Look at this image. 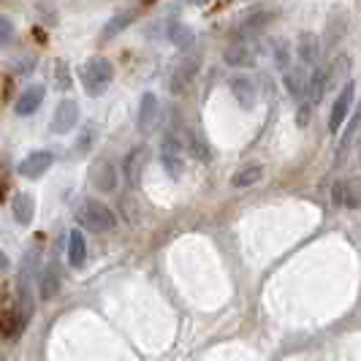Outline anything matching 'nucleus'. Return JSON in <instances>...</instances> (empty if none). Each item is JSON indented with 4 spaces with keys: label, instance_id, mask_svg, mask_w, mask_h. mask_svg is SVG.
I'll return each mask as SVG.
<instances>
[{
    "label": "nucleus",
    "instance_id": "nucleus-1",
    "mask_svg": "<svg viewBox=\"0 0 361 361\" xmlns=\"http://www.w3.org/2000/svg\"><path fill=\"white\" fill-rule=\"evenodd\" d=\"M36 286H38V255L27 253L19 264L17 274V315L19 318V334L25 331V326L30 324L33 305H36Z\"/></svg>",
    "mask_w": 361,
    "mask_h": 361
},
{
    "label": "nucleus",
    "instance_id": "nucleus-2",
    "mask_svg": "<svg viewBox=\"0 0 361 361\" xmlns=\"http://www.w3.org/2000/svg\"><path fill=\"white\" fill-rule=\"evenodd\" d=\"M114 79V66L109 63L106 57H90L85 66H82V87L90 98H98L109 90Z\"/></svg>",
    "mask_w": 361,
    "mask_h": 361
},
{
    "label": "nucleus",
    "instance_id": "nucleus-3",
    "mask_svg": "<svg viewBox=\"0 0 361 361\" xmlns=\"http://www.w3.org/2000/svg\"><path fill=\"white\" fill-rule=\"evenodd\" d=\"M76 220L82 223V228H87V231H95V234H104V231H111L114 228V215H111V209L104 207L101 201L95 199H85L79 204V209H76Z\"/></svg>",
    "mask_w": 361,
    "mask_h": 361
},
{
    "label": "nucleus",
    "instance_id": "nucleus-4",
    "mask_svg": "<svg viewBox=\"0 0 361 361\" xmlns=\"http://www.w3.org/2000/svg\"><path fill=\"white\" fill-rule=\"evenodd\" d=\"M161 161L174 180L182 177V169H185V130L182 128L166 130L161 147Z\"/></svg>",
    "mask_w": 361,
    "mask_h": 361
},
{
    "label": "nucleus",
    "instance_id": "nucleus-5",
    "mask_svg": "<svg viewBox=\"0 0 361 361\" xmlns=\"http://www.w3.org/2000/svg\"><path fill=\"white\" fill-rule=\"evenodd\" d=\"M54 163L52 152H47V149H36V152H30L25 161L19 163V174L25 177V180H38V177H44L47 171H49V166Z\"/></svg>",
    "mask_w": 361,
    "mask_h": 361
},
{
    "label": "nucleus",
    "instance_id": "nucleus-6",
    "mask_svg": "<svg viewBox=\"0 0 361 361\" xmlns=\"http://www.w3.org/2000/svg\"><path fill=\"white\" fill-rule=\"evenodd\" d=\"M331 199L343 209H359V180H337L334 188H331Z\"/></svg>",
    "mask_w": 361,
    "mask_h": 361
},
{
    "label": "nucleus",
    "instance_id": "nucleus-7",
    "mask_svg": "<svg viewBox=\"0 0 361 361\" xmlns=\"http://www.w3.org/2000/svg\"><path fill=\"white\" fill-rule=\"evenodd\" d=\"M90 182H92V188H98V190H104V193H111V190L117 188V171H114V166H111L106 158L92 161Z\"/></svg>",
    "mask_w": 361,
    "mask_h": 361
},
{
    "label": "nucleus",
    "instance_id": "nucleus-8",
    "mask_svg": "<svg viewBox=\"0 0 361 361\" xmlns=\"http://www.w3.org/2000/svg\"><path fill=\"white\" fill-rule=\"evenodd\" d=\"M79 123V104L66 98L60 101L57 109H54V117H52V130L54 133H68L73 126Z\"/></svg>",
    "mask_w": 361,
    "mask_h": 361
},
{
    "label": "nucleus",
    "instance_id": "nucleus-9",
    "mask_svg": "<svg viewBox=\"0 0 361 361\" xmlns=\"http://www.w3.org/2000/svg\"><path fill=\"white\" fill-rule=\"evenodd\" d=\"M147 158H149L147 147H133V149L128 152V158H126V180H128V185H130V188H142V174H145Z\"/></svg>",
    "mask_w": 361,
    "mask_h": 361
},
{
    "label": "nucleus",
    "instance_id": "nucleus-10",
    "mask_svg": "<svg viewBox=\"0 0 361 361\" xmlns=\"http://www.w3.org/2000/svg\"><path fill=\"white\" fill-rule=\"evenodd\" d=\"M60 286H63V271L57 264H47V269L41 274V280H38V293H41V299L44 302H52L54 296L60 293Z\"/></svg>",
    "mask_w": 361,
    "mask_h": 361
},
{
    "label": "nucleus",
    "instance_id": "nucleus-11",
    "mask_svg": "<svg viewBox=\"0 0 361 361\" xmlns=\"http://www.w3.org/2000/svg\"><path fill=\"white\" fill-rule=\"evenodd\" d=\"M226 63L234 68H253L255 66V49L247 41H236L226 49Z\"/></svg>",
    "mask_w": 361,
    "mask_h": 361
},
{
    "label": "nucleus",
    "instance_id": "nucleus-12",
    "mask_svg": "<svg viewBox=\"0 0 361 361\" xmlns=\"http://www.w3.org/2000/svg\"><path fill=\"white\" fill-rule=\"evenodd\" d=\"M350 104H353V82H348V85L343 87V92L337 95V101H334V109H331V120H329V128H331L334 133L343 128Z\"/></svg>",
    "mask_w": 361,
    "mask_h": 361
},
{
    "label": "nucleus",
    "instance_id": "nucleus-13",
    "mask_svg": "<svg viewBox=\"0 0 361 361\" xmlns=\"http://www.w3.org/2000/svg\"><path fill=\"white\" fill-rule=\"evenodd\" d=\"M44 95H47V90H44L41 85H33V87H27V90H25L17 98V104H14V111H17L19 117H30L33 111H38L41 101H44Z\"/></svg>",
    "mask_w": 361,
    "mask_h": 361
},
{
    "label": "nucleus",
    "instance_id": "nucleus-14",
    "mask_svg": "<svg viewBox=\"0 0 361 361\" xmlns=\"http://www.w3.org/2000/svg\"><path fill=\"white\" fill-rule=\"evenodd\" d=\"M231 92L236 95V101H239V106L242 109H253L255 106V85L250 76H242V73H236L234 79H231Z\"/></svg>",
    "mask_w": 361,
    "mask_h": 361
},
{
    "label": "nucleus",
    "instance_id": "nucleus-15",
    "mask_svg": "<svg viewBox=\"0 0 361 361\" xmlns=\"http://www.w3.org/2000/svg\"><path fill=\"white\" fill-rule=\"evenodd\" d=\"M283 82H286V90L290 92V98H296V101H305V98H307V82L310 79L302 68H286Z\"/></svg>",
    "mask_w": 361,
    "mask_h": 361
},
{
    "label": "nucleus",
    "instance_id": "nucleus-16",
    "mask_svg": "<svg viewBox=\"0 0 361 361\" xmlns=\"http://www.w3.org/2000/svg\"><path fill=\"white\" fill-rule=\"evenodd\" d=\"M33 212H36V201L27 193H17L14 201H11V215L19 226H30L33 223Z\"/></svg>",
    "mask_w": 361,
    "mask_h": 361
},
{
    "label": "nucleus",
    "instance_id": "nucleus-17",
    "mask_svg": "<svg viewBox=\"0 0 361 361\" xmlns=\"http://www.w3.org/2000/svg\"><path fill=\"white\" fill-rule=\"evenodd\" d=\"M158 123V98L152 92L142 95V106H139V130L149 133Z\"/></svg>",
    "mask_w": 361,
    "mask_h": 361
},
{
    "label": "nucleus",
    "instance_id": "nucleus-18",
    "mask_svg": "<svg viewBox=\"0 0 361 361\" xmlns=\"http://www.w3.org/2000/svg\"><path fill=\"white\" fill-rule=\"evenodd\" d=\"M68 264L73 269H82L87 264V242H85L82 231H71L68 236Z\"/></svg>",
    "mask_w": 361,
    "mask_h": 361
},
{
    "label": "nucleus",
    "instance_id": "nucleus-19",
    "mask_svg": "<svg viewBox=\"0 0 361 361\" xmlns=\"http://www.w3.org/2000/svg\"><path fill=\"white\" fill-rule=\"evenodd\" d=\"M261 177H264V166H261V163H245V166H239L234 171L231 185H234V188H250V185H255Z\"/></svg>",
    "mask_w": 361,
    "mask_h": 361
},
{
    "label": "nucleus",
    "instance_id": "nucleus-20",
    "mask_svg": "<svg viewBox=\"0 0 361 361\" xmlns=\"http://www.w3.org/2000/svg\"><path fill=\"white\" fill-rule=\"evenodd\" d=\"M196 68H199V57H193V60H185L180 68L174 71L171 76V90L174 92H182L188 85H190V79L196 76Z\"/></svg>",
    "mask_w": 361,
    "mask_h": 361
},
{
    "label": "nucleus",
    "instance_id": "nucleus-21",
    "mask_svg": "<svg viewBox=\"0 0 361 361\" xmlns=\"http://www.w3.org/2000/svg\"><path fill=\"white\" fill-rule=\"evenodd\" d=\"M136 17H139V8H128V11L114 14V17L106 22V27H104V38H114L117 33H123V30H126L128 25H130Z\"/></svg>",
    "mask_w": 361,
    "mask_h": 361
},
{
    "label": "nucleus",
    "instance_id": "nucleus-22",
    "mask_svg": "<svg viewBox=\"0 0 361 361\" xmlns=\"http://www.w3.org/2000/svg\"><path fill=\"white\" fill-rule=\"evenodd\" d=\"M193 30L188 27V25H182V22H174V25H169V41L174 44V47H180V49H188V47H193Z\"/></svg>",
    "mask_w": 361,
    "mask_h": 361
},
{
    "label": "nucleus",
    "instance_id": "nucleus-23",
    "mask_svg": "<svg viewBox=\"0 0 361 361\" xmlns=\"http://www.w3.org/2000/svg\"><path fill=\"white\" fill-rule=\"evenodd\" d=\"M185 152H190V158L209 161V149L204 145V139L196 136V133H188V130H185Z\"/></svg>",
    "mask_w": 361,
    "mask_h": 361
},
{
    "label": "nucleus",
    "instance_id": "nucleus-24",
    "mask_svg": "<svg viewBox=\"0 0 361 361\" xmlns=\"http://www.w3.org/2000/svg\"><path fill=\"white\" fill-rule=\"evenodd\" d=\"M326 85H329V73H326L324 68H318V71L312 73V79L307 82V92H310V98H312V104H318V101L324 98Z\"/></svg>",
    "mask_w": 361,
    "mask_h": 361
},
{
    "label": "nucleus",
    "instance_id": "nucleus-25",
    "mask_svg": "<svg viewBox=\"0 0 361 361\" xmlns=\"http://www.w3.org/2000/svg\"><path fill=\"white\" fill-rule=\"evenodd\" d=\"M299 57H302L305 63H315V57H318V41H315L312 33L299 36Z\"/></svg>",
    "mask_w": 361,
    "mask_h": 361
},
{
    "label": "nucleus",
    "instance_id": "nucleus-26",
    "mask_svg": "<svg viewBox=\"0 0 361 361\" xmlns=\"http://www.w3.org/2000/svg\"><path fill=\"white\" fill-rule=\"evenodd\" d=\"M54 85H57V90H68V87H71V79H68V66H66L63 60L54 66Z\"/></svg>",
    "mask_w": 361,
    "mask_h": 361
},
{
    "label": "nucleus",
    "instance_id": "nucleus-27",
    "mask_svg": "<svg viewBox=\"0 0 361 361\" xmlns=\"http://www.w3.org/2000/svg\"><path fill=\"white\" fill-rule=\"evenodd\" d=\"M356 133H359V117H353V120L348 123V130H345V136H343V147H340V155L350 149L353 139H356Z\"/></svg>",
    "mask_w": 361,
    "mask_h": 361
},
{
    "label": "nucleus",
    "instance_id": "nucleus-28",
    "mask_svg": "<svg viewBox=\"0 0 361 361\" xmlns=\"http://www.w3.org/2000/svg\"><path fill=\"white\" fill-rule=\"evenodd\" d=\"M269 19H271V14H258V17H250L245 25H242V33H255V30H261Z\"/></svg>",
    "mask_w": 361,
    "mask_h": 361
},
{
    "label": "nucleus",
    "instance_id": "nucleus-29",
    "mask_svg": "<svg viewBox=\"0 0 361 361\" xmlns=\"http://www.w3.org/2000/svg\"><path fill=\"white\" fill-rule=\"evenodd\" d=\"M288 60H290L288 44H286V41H280V44H277V49H274V63H277L280 68H288Z\"/></svg>",
    "mask_w": 361,
    "mask_h": 361
},
{
    "label": "nucleus",
    "instance_id": "nucleus-30",
    "mask_svg": "<svg viewBox=\"0 0 361 361\" xmlns=\"http://www.w3.org/2000/svg\"><path fill=\"white\" fill-rule=\"evenodd\" d=\"M11 33H14L11 22H8L6 17H0V44H3V41H8V38H11Z\"/></svg>",
    "mask_w": 361,
    "mask_h": 361
},
{
    "label": "nucleus",
    "instance_id": "nucleus-31",
    "mask_svg": "<svg viewBox=\"0 0 361 361\" xmlns=\"http://www.w3.org/2000/svg\"><path fill=\"white\" fill-rule=\"evenodd\" d=\"M296 123H299V126H307V123H310V106H307V104L296 111Z\"/></svg>",
    "mask_w": 361,
    "mask_h": 361
},
{
    "label": "nucleus",
    "instance_id": "nucleus-32",
    "mask_svg": "<svg viewBox=\"0 0 361 361\" xmlns=\"http://www.w3.org/2000/svg\"><path fill=\"white\" fill-rule=\"evenodd\" d=\"M8 267H11V261H8V255H6V253H3V250H0V277H3L6 271H8Z\"/></svg>",
    "mask_w": 361,
    "mask_h": 361
},
{
    "label": "nucleus",
    "instance_id": "nucleus-33",
    "mask_svg": "<svg viewBox=\"0 0 361 361\" xmlns=\"http://www.w3.org/2000/svg\"><path fill=\"white\" fill-rule=\"evenodd\" d=\"M188 3H193V6H204L207 0H188Z\"/></svg>",
    "mask_w": 361,
    "mask_h": 361
},
{
    "label": "nucleus",
    "instance_id": "nucleus-34",
    "mask_svg": "<svg viewBox=\"0 0 361 361\" xmlns=\"http://www.w3.org/2000/svg\"><path fill=\"white\" fill-rule=\"evenodd\" d=\"M0 361H3V359H0Z\"/></svg>",
    "mask_w": 361,
    "mask_h": 361
}]
</instances>
